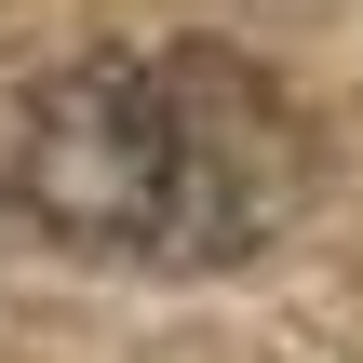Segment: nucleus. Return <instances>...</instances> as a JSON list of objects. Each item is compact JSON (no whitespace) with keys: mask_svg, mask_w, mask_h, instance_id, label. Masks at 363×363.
Instances as JSON below:
<instances>
[{"mask_svg":"<svg viewBox=\"0 0 363 363\" xmlns=\"http://www.w3.org/2000/svg\"><path fill=\"white\" fill-rule=\"evenodd\" d=\"M0 202L81 256L216 269L310 202V121L229 40H121L0 108Z\"/></svg>","mask_w":363,"mask_h":363,"instance_id":"obj_1","label":"nucleus"}]
</instances>
